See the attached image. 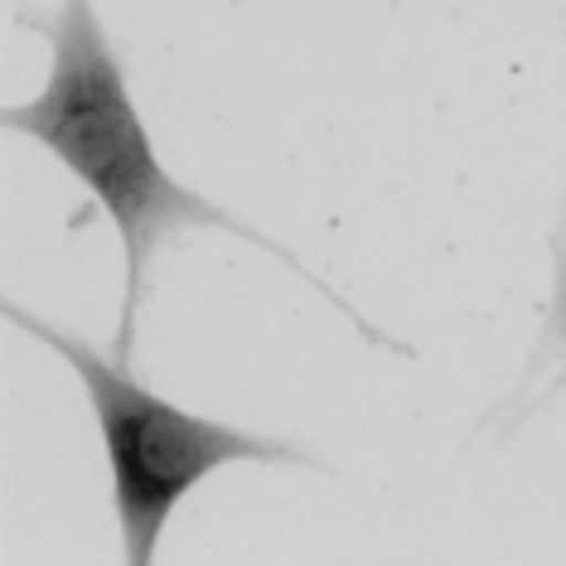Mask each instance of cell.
<instances>
[{"mask_svg": "<svg viewBox=\"0 0 566 566\" xmlns=\"http://www.w3.org/2000/svg\"><path fill=\"white\" fill-rule=\"evenodd\" d=\"M6 132H15L34 146H44L63 170H69L97 209L107 213L112 233L126 252V301H122V329H117V358H132L136 315L146 301L150 256L160 242L185 228H218L238 233L252 248L281 252L272 238H262L242 218L218 209L203 195L165 170L150 126L140 117L132 83H126L122 54L112 49L102 15L93 0H63L54 24H49V78L34 97L6 107Z\"/></svg>", "mask_w": 566, "mask_h": 566, "instance_id": "obj_1", "label": "cell"}, {"mask_svg": "<svg viewBox=\"0 0 566 566\" xmlns=\"http://www.w3.org/2000/svg\"><path fill=\"white\" fill-rule=\"evenodd\" d=\"M6 319L20 325L30 339H40L44 349H54L73 368V378L83 382L97 436H102V455H107L122 552L132 566L156 562L175 509L209 474L228 465H305L311 460V450L295 441L256 436V431H242V427H228V421H209V417L175 407L170 397L136 382L126 373V358L93 349L78 334L20 311L15 301L6 305Z\"/></svg>", "mask_w": 566, "mask_h": 566, "instance_id": "obj_2", "label": "cell"}, {"mask_svg": "<svg viewBox=\"0 0 566 566\" xmlns=\"http://www.w3.org/2000/svg\"><path fill=\"white\" fill-rule=\"evenodd\" d=\"M552 325H557V339L566 344V256L557 266V301H552Z\"/></svg>", "mask_w": 566, "mask_h": 566, "instance_id": "obj_3", "label": "cell"}]
</instances>
